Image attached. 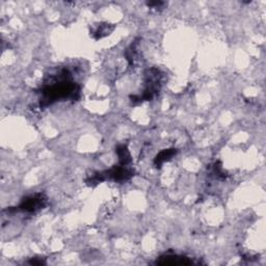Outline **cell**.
I'll use <instances>...</instances> for the list:
<instances>
[{
  "label": "cell",
  "mask_w": 266,
  "mask_h": 266,
  "mask_svg": "<svg viewBox=\"0 0 266 266\" xmlns=\"http://www.w3.org/2000/svg\"><path fill=\"white\" fill-rule=\"evenodd\" d=\"M156 264L159 265H191L194 264V261L185 256H180V255H163L159 257L156 261Z\"/></svg>",
  "instance_id": "5b68a950"
},
{
  "label": "cell",
  "mask_w": 266,
  "mask_h": 266,
  "mask_svg": "<svg viewBox=\"0 0 266 266\" xmlns=\"http://www.w3.org/2000/svg\"><path fill=\"white\" fill-rule=\"evenodd\" d=\"M178 153V150L175 148L172 149H164L156 155L154 158V165L157 168H160L162 164L166 161H169L176 154Z\"/></svg>",
  "instance_id": "52a82bcc"
},
{
  "label": "cell",
  "mask_w": 266,
  "mask_h": 266,
  "mask_svg": "<svg viewBox=\"0 0 266 266\" xmlns=\"http://www.w3.org/2000/svg\"><path fill=\"white\" fill-rule=\"evenodd\" d=\"M147 6L152 10H161L163 6H165V3L163 2H150L147 3Z\"/></svg>",
  "instance_id": "30bf717a"
},
{
  "label": "cell",
  "mask_w": 266,
  "mask_h": 266,
  "mask_svg": "<svg viewBox=\"0 0 266 266\" xmlns=\"http://www.w3.org/2000/svg\"><path fill=\"white\" fill-rule=\"evenodd\" d=\"M39 94L40 106L47 107L62 100L76 101L80 97V86L74 82L71 72L64 68L47 76Z\"/></svg>",
  "instance_id": "6da1fadb"
},
{
  "label": "cell",
  "mask_w": 266,
  "mask_h": 266,
  "mask_svg": "<svg viewBox=\"0 0 266 266\" xmlns=\"http://www.w3.org/2000/svg\"><path fill=\"white\" fill-rule=\"evenodd\" d=\"M96 175L100 183L107 179H111L117 182H124L133 177L135 169L131 168L129 165H122L119 163V165H115L107 170H104V172L96 173Z\"/></svg>",
  "instance_id": "3957f363"
},
{
  "label": "cell",
  "mask_w": 266,
  "mask_h": 266,
  "mask_svg": "<svg viewBox=\"0 0 266 266\" xmlns=\"http://www.w3.org/2000/svg\"><path fill=\"white\" fill-rule=\"evenodd\" d=\"M163 82V73L157 68H151L145 72V87L143 93L131 95L130 100L133 103H141L153 99L160 92Z\"/></svg>",
  "instance_id": "7a4b0ae2"
},
{
  "label": "cell",
  "mask_w": 266,
  "mask_h": 266,
  "mask_svg": "<svg viewBox=\"0 0 266 266\" xmlns=\"http://www.w3.org/2000/svg\"><path fill=\"white\" fill-rule=\"evenodd\" d=\"M29 264H31V265H43V264H46V262L45 261H43V260H31L30 262H29Z\"/></svg>",
  "instance_id": "8fae6325"
},
{
  "label": "cell",
  "mask_w": 266,
  "mask_h": 266,
  "mask_svg": "<svg viewBox=\"0 0 266 266\" xmlns=\"http://www.w3.org/2000/svg\"><path fill=\"white\" fill-rule=\"evenodd\" d=\"M47 205V197L44 194H34L26 197L22 200L18 207L15 209H10V211H18L23 213H34L42 210Z\"/></svg>",
  "instance_id": "277c9868"
},
{
  "label": "cell",
  "mask_w": 266,
  "mask_h": 266,
  "mask_svg": "<svg viewBox=\"0 0 266 266\" xmlns=\"http://www.w3.org/2000/svg\"><path fill=\"white\" fill-rule=\"evenodd\" d=\"M139 45L140 42L136 40L135 42H132V44L129 46V48L126 50V59L131 67L136 66L140 62L141 54L139 52Z\"/></svg>",
  "instance_id": "ba28073f"
},
{
  "label": "cell",
  "mask_w": 266,
  "mask_h": 266,
  "mask_svg": "<svg viewBox=\"0 0 266 266\" xmlns=\"http://www.w3.org/2000/svg\"><path fill=\"white\" fill-rule=\"evenodd\" d=\"M117 154L119 157V163L122 165H129L132 161L131 159V155H130V152L127 148V146L125 145H120L117 147Z\"/></svg>",
  "instance_id": "9c48e42d"
},
{
  "label": "cell",
  "mask_w": 266,
  "mask_h": 266,
  "mask_svg": "<svg viewBox=\"0 0 266 266\" xmlns=\"http://www.w3.org/2000/svg\"><path fill=\"white\" fill-rule=\"evenodd\" d=\"M113 30H115V25H112L108 22H100V23L94 24L90 32H91V36L93 37V39L98 41L109 35Z\"/></svg>",
  "instance_id": "8992f818"
}]
</instances>
